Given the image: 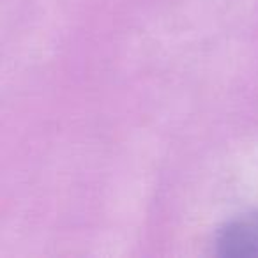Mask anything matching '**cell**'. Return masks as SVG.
Instances as JSON below:
<instances>
[{"label":"cell","mask_w":258,"mask_h":258,"mask_svg":"<svg viewBox=\"0 0 258 258\" xmlns=\"http://www.w3.org/2000/svg\"><path fill=\"white\" fill-rule=\"evenodd\" d=\"M216 251L228 258L258 256V211L225 223L216 235Z\"/></svg>","instance_id":"obj_1"}]
</instances>
